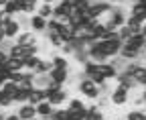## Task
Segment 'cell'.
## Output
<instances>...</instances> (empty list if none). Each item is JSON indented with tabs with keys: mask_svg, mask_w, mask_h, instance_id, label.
Returning <instances> with one entry per match:
<instances>
[{
	"mask_svg": "<svg viewBox=\"0 0 146 120\" xmlns=\"http://www.w3.org/2000/svg\"><path fill=\"white\" fill-rule=\"evenodd\" d=\"M122 45H124L122 41H96L94 45H89L87 55L96 63H106V61H110L112 57H116L120 53Z\"/></svg>",
	"mask_w": 146,
	"mask_h": 120,
	"instance_id": "cell-1",
	"label": "cell"
},
{
	"mask_svg": "<svg viewBox=\"0 0 146 120\" xmlns=\"http://www.w3.org/2000/svg\"><path fill=\"white\" fill-rule=\"evenodd\" d=\"M114 8L112 2H108V0H91V4L87 8V14H89V19H104L106 14H110Z\"/></svg>",
	"mask_w": 146,
	"mask_h": 120,
	"instance_id": "cell-2",
	"label": "cell"
},
{
	"mask_svg": "<svg viewBox=\"0 0 146 120\" xmlns=\"http://www.w3.org/2000/svg\"><path fill=\"white\" fill-rule=\"evenodd\" d=\"M77 90H79V94H81L83 98H87V100H91V102H96V100L102 96L100 85H96L89 77H83V79L77 81Z\"/></svg>",
	"mask_w": 146,
	"mask_h": 120,
	"instance_id": "cell-3",
	"label": "cell"
},
{
	"mask_svg": "<svg viewBox=\"0 0 146 120\" xmlns=\"http://www.w3.org/2000/svg\"><path fill=\"white\" fill-rule=\"evenodd\" d=\"M110 104L116 106V108H124L130 104V92L122 90L120 85H116V88H112V92H110Z\"/></svg>",
	"mask_w": 146,
	"mask_h": 120,
	"instance_id": "cell-4",
	"label": "cell"
},
{
	"mask_svg": "<svg viewBox=\"0 0 146 120\" xmlns=\"http://www.w3.org/2000/svg\"><path fill=\"white\" fill-rule=\"evenodd\" d=\"M65 108L69 110L71 116H75V118H85V114H87V104L81 98H69Z\"/></svg>",
	"mask_w": 146,
	"mask_h": 120,
	"instance_id": "cell-5",
	"label": "cell"
},
{
	"mask_svg": "<svg viewBox=\"0 0 146 120\" xmlns=\"http://www.w3.org/2000/svg\"><path fill=\"white\" fill-rule=\"evenodd\" d=\"M69 98H71V96H69V90L65 88V85H61L59 90H55V92L49 94L47 102H49L53 108H61V104H67V100H69Z\"/></svg>",
	"mask_w": 146,
	"mask_h": 120,
	"instance_id": "cell-6",
	"label": "cell"
},
{
	"mask_svg": "<svg viewBox=\"0 0 146 120\" xmlns=\"http://www.w3.org/2000/svg\"><path fill=\"white\" fill-rule=\"evenodd\" d=\"M16 45H21V47H35V45H39V35H35L33 31H21L18 33V37L14 39Z\"/></svg>",
	"mask_w": 146,
	"mask_h": 120,
	"instance_id": "cell-7",
	"label": "cell"
},
{
	"mask_svg": "<svg viewBox=\"0 0 146 120\" xmlns=\"http://www.w3.org/2000/svg\"><path fill=\"white\" fill-rule=\"evenodd\" d=\"M29 31H33L35 35H45L47 19H43V16H39V14H31L29 16Z\"/></svg>",
	"mask_w": 146,
	"mask_h": 120,
	"instance_id": "cell-8",
	"label": "cell"
},
{
	"mask_svg": "<svg viewBox=\"0 0 146 120\" xmlns=\"http://www.w3.org/2000/svg\"><path fill=\"white\" fill-rule=\"evenodd\" d=\"M130 16L146 23V0H130Z\"/></svg>",
	"mask_w": 146,
	"mask_h": 120,
	"instance_id": "cell-9",
	"label": "cell"
},
{
	"mask_svg": "<svg viewBox=\"0 0 146 120\" xmlns=\"http://www.w3.org/2000/svg\"><path fill=\"white\" fill-rule=\"evenodd\" d=\"M14 4H16V10H18V12L31 16V14L36 12V8H39V4H41V0H14Z\"/></svg>",
	"mask_w": 146,
	"mask_h": 120,
	"instance_id": "cell-10",
	"label": "cell"
},
{
	"mask_svg": "<svg viewBox=\"0 0 146 120\" xmlns=\"http://www.w3.org/2000/svg\"><path fill=\"white\" fill-rule=\"evenodd\" d=\"M69 73H71V67H69V69H59V67H53V69L49 71V77H51L53 83H57V85H67Z\"/></svg>",
	"mask_w": 146,
	"mask_h": 120,
	"instance_id": "cell-11",
	"label": "cell"
},
{
	"mask_svg": "<svg viewBox=\"0 0 146 120\" xmlns=\"http://www.w3.org/2000/svg\"><path fill=\"white\" fill-rule=\"evenodd\" d=\"M2 29H4V37L10 41V39H16L18 37V33L23 31V27L18 25L16 19H8L6 23H2Z\"/></svg>",
	"mask_w": 146,
	"mask_h": 120,
	"instance_id": "cell-12",
	"label": "cell"
},
{
	"mask_svg": "<svg viewBox=\"0 0 146 120\" xmlns=\"http://www.w3.org/2000/svg\"><path fill=\"white\" fill-rule=\"evenodd\" d=\"M98 71L108 79V81H112V79H116V75H118V69L112 65V61H106V63H98Z\"/></svg>",
	"mask_w": 146,
	"mask_h": 120,
	"instance_id": "cell-13",
	"label": "cell"
},
{
	"mask_svg": "<svg viewBox=\"0 0 146 120\" xmlns=\"http://www.w3.org/2000/svg\"><path fill=\"white\" fill-rule=\"evenodd\" d=\"M132 75H134V79H136V83H138V88H146V63L136 61Z\"/></svg>",
	"mask_w": 146,
	"mask_h": 120,
	"instance_id": "cell-14",
	"label": "cell"
},
{
	"mask_svg": "<svg viewBox=\"0 0 146 120\" xmlns=\"http://www.w3.org/2000/svg\"><path fill=\"white\" fill-rule=\"evenodd\" d=\"M16 114L21 120H33V118H36V108L33 104H21L16 108Z\"/></svg>",
	"mask_w": 146,
	"mask_h": 120,
	"instance_id": "cell-15",
	"label": "cell"
},
{
	"mask_svg": "<svg viewBox=\"0 0 146 120\" xmlns=\"http://www.w3.org/2000/svg\"><path fill=\"white\" fill-rule=\"evenodd\" d=\"M51 63H53V67H59V69H69L71 67V63H69V59L65 57V55H61L59 51H55V53H51Z\"/></svg>",
	"mask_w": 146,
	"mask_h": 120,
	"instance_id": "cell-16",
	"label": "cell"
},
{
	"mask_svg": "<svg viewBox=\"0 0 146 120\" xmlns=\"http://www.w3.org/2000/svg\"><path fill=\"white\" fill-rule=\"evenodd\" d=\"M73 6L71 2H55L53 4V16H71Z\"/></svg>",
	"mask_w": 146,
	"mask_h": 120,
	"instance_id": "cell-17",
	"label": "cell"
},
{
	"mask_svg": "<svg viewBox=\"0 0 146 120\" xmlns=\"http://www.w3.org/2000/svg\"><path fill=\"white\" fill-rule=\"evenodd\" d=\"M45 100H47V92H45V90H41V88H33L31 94H29V102H27V104L36 106V104H41V102H45Z\"/></svg>",
	"mask_w": 146,
	"mask_h": 120,
	"instance_id": "cell-18",
	"label": "cell"
},
{
	"mask_svg": "<svg viewBox=\"0 0 146 120\" xmlns=\"http://www.w3.org/2000/svg\"><path fill=\"white\" fill-rule=\"evenodd\" d=\"M144 43H146V37L142 35V33H136V35H132L124 45H126V47H130V49H138V51H142V49H144Z\"/></svg>",
	"mask_w": 146,
	"mask_h": 120,
	"instance_id": "cell-19",
	"label": "cell"
},
{
	"mask_svg": "<svg viewBox=\"0 0 146 120\" xmlns=\"http://www.w3.org/2000/svg\"><path fill=\"white\" fill-rule=\"evenodd\" d=\"M83 120H106V114H104V110L98 108V104L94 102V104L87 106V114H85Z\"/></svg>",
	"mask_w": 146,
	"mask_h": 120,
	"instance_id": "cell-20",
	"label": "cell"
},
{
	"mask_svg": "<svg viewBox=\"0 0 146 120\" xmlns=\"http://www.w3.org/2000/svg\"><path fill=\"white\" fill-rule=\"evenodd\" d=\"M53 69V63H51V59H39V63H36V67H35V75H45V73H49Z\"/></svg>",
	"mask_w": 146,
	"mask_h": 120,
	"instance_id": "cell-21",
	"label": "cell"
},
{
	"mask_svg": "<svg viewBox=\"0 0 146 120\" xmlns=\"http://www.w3.org/2000/svg\"><path fill=\"white\" fill-rule=\"evenodd\" d=\"M33 85H35V88H41V90H47V88H51V85H53V81H51L49 73H45V75H35V77H33Z\"/></svg>",
	"mask_w": 146,
	"mask_h": 120,
	"instance_id": "cell-22",
	"label": "cell"
},
{
	"mask_svg": "<svg viewBox=\"0 0 146 120\" xmlns=\"http://www.w3.org/2000/svg\"><path fill=\"white\" fill-rule=\"evenodd\" d=\"M142 21H138V19H134V16H130L128 14V19H126V27L130 29V33L132 35H136V33H142Z\"/></svg>",
	"mask_w": 146,
	"mask_h": 120,
	"instance_id": "cell-23",
	"label": "cell"
},
{
	"mask_svg": "<svg viewBox=\"0 0 146 120\" xmlns=\"http://www.w3.org/2000/svg\"><path fill=\"white\" fill-rule=\"evenodd\" d=\"M35 108H36V116H39V118H47V116H49V114L55 110V108L49 104L47 100H45V102H41V104H36Z\"/></svg>",
	"mask_w": 146,
	"mask_h": 120,
	"instance_id": "cell-24",
	"label": "cell"
},
{
	"mask_svg": "<svg viewBox=\"0 0 146 120\" xmlns=\"http://www.w3.org/2000/svg\"><path fill=\"white\" fill-rule=\"evenodd\" d=\"M4 67H6L10 73H12V71H23V69H25V61H23V59H14V57H10L8 63H6Z\"/></svg>",
	"mask_w": 146,
	"mask_h": 120,
	"instance_id": "cell-25",
	"label": "cell"
},
{
	"mask_svg": "<svg viewBox=\"0 0 146 120\" xmlns=\"http://www.w3.org/2000/svg\"><path fill=\"white\" fill-rule=\"evenodd\" d=\"M35 14L43 16V19H47V21H49V19H53V4H45V2H41Z\"/></svg>",
	"mask_w": 146,
	"mask_h": 120,
	"instance_id": "cell-26",
	"label": "cell"
},
{
	"mask_svg": "<svg viewBox=\"0 0 146 120\" xmlns=\"http://www.w3.org/2000/svg\"><path fill=\"white\" fill-rule=\"evenodd\" d=\"M8 55H10V57H14V59H23V61H25V47L12 43V45H10V49H8Z\"/></svg>",
	"mask_w": 146,
	"mask_h": 120,
	"instance_id": "cell-27",
	"label": "cell"
},
{
	"mask_svg": "<svg viewBox=\"0 0 146 120\" xmlns=\"http://www.w3.org/2000/svg\"><path fill=\"white\" fill-rule=\"evenodd\" d=\"M126 120H146V112L144 108H134L126 114Z\"/></svg>",
	"mask_w": 146,
	"mask_h": 120,
	"instance_id": "cell-28",
	"label": "cell"
},
{
	"mask_svg": "<svg viewBox=\"0 0 146 120\" xmlns=\"http://www.w3.org/2000/svg\"><path fill=\"white\" fill-rule=\"evenodd\" d=\"M89 4H91V0H71L73 10H77V12H87Z\"/></svg>",
	"mask_w": 146,
	"mask_h": 120,
	"instance_id": "cell-29",
	"label": "cell"
},
{
	"mask_svg": "<svg viewBox=\"0 0 146 120\" xmlns=\"http://www.w3.org/2000/svg\"><path fill=\"white\" fill-rule=\"evenodd\" d=\"M0 90H2L10 100H14V96H16V92H18V88H16V85L12 83V81H6L4 85H2V88H0Z\"/></svg>",
	"mask_w": 146,
	"mask_h": 120,
	"instance_id": "cell-30",
	"label": "cell"
},
{
	"mask_svg": "<svg viewBox=\"0 0 146 120\" xmlns=\"http://www.w3.org/2000/svg\"><path fill=\"white\" fill-rule=\"evenodd\" d=\"M12 106H14V104H12V100H10L2 90H0V110H4V112H6V110H10Z\"/></svg>",
	"mask_w": 146,
	"mask_h": 120,
	"instance_id": "cell-31",
	"label": "cell"
},
{
	"mask_svg": "<svg viewBox=\"0 0 146 120\" xmlns=\"http://www.w3.org/2000/svg\"><path fill=\"white\" fill-rule=\"evenodd\" d=\"M39 59H41V55H31V57H27V59H25V69L35 71V67H36V63H39Z\"/></svg>",
	"mask_w": 146,
	"mask_h": 120,
	"instance_id": "cell-32",
	"label": "cell"
},
{
	"mask_svg": "<svg viewBox=\"0 0 146 120\" xmlns=\"http://www.w3.org/2000/svg\"><path fill=\"white\" fill-rule=\"evenodd\" d=\"M47 43H49L53 49H61V47H63V41H61L59 35H51V37H47Z\"/></svg>",
	"mask_w": 146,
	"mask_h": 120,
	"instance_id": "cell-33",
	"label": "cell"
},
{
	"mask_svg": "<svg viewBox=\"0 0 146 120\" xmlns=\"http://www.w3.org/2000/svg\"><path fill=\"white\" fill-rule=\"evenodd\" d=\"M118 37H120V41H122V43H126L128 39L132 37V33H130V29L124 25V27H120V29H118Z\"/></svg>",
	"mask_w": 146,
	"mask_h": 120,
	"instance_id": "cell-34",
	"label": "cell"
},
{
	"mask_svg": "<svg viewBox=\"0 0 146 120\" xmlns=\"http://www.w3.org/2000/svg\"><path fill=\"white\" fill-rule=\"evenodd\" d=\"M8 79H10V71L6 69V67H0V88H2Z\"/></svg>",
	"mask_w": 146,
	"mask_h": 120,
	"instance_id": "cell-35",
	"label": "cell"
},
{
	"mask_svg": "<svg viewBox=\"0 0 146 120\" xmlns=\"http://www.w3.org/2000/svg\"><path fill=\"white\" fill-rule=\"evenodd\" d=\"M8 59H10V55H8V51H4V49H0V67H4V65L8 63Z\"/></svg>",
	"mask_w": 146,
	"mask_h": 120,
	"instance_id": "cell-36",
	"label": "cell"
},
{
	"mask_svg": "<svg viewBox=\"0 0 146 120\" xmlns=\"http://www.w3.org/2000/svg\"><path fill=\"white\" fill-rule=\"evenodd\" d=\"M4 120H21V118H18V114H16V112H6Z\"/></svg>",
	"mask_w": 146,
	"mask_h": 120,
	"instance_id": "cell-37",
	"label": "cell"
},
{
	"mask_svg": "<svg viewBox=\"0 0 146 120\" xmlns=\"http://www.w3.org/2000/svg\"><path fill=\"white\" fill-rule=\"evenodd\" d=\"M6 41V37H4V29H2V23H0V45H2Z\"/></svg>",
	"mask_w": 146,
	"mask_h": 120,
	"instance_id": "cell-38",
	"label": "cell"
},
{
	"mask_svg": "<svg viewBox=\"0 0 146 120\" xmlns=\"http://www.w3.org/2000/svg\"><path fill=\"white\" fill-rule=\"evenodd\" d=\"M41 2H45V4H55L57 0H41Z\"/></svg>",
	"mask_w": 146,
	"mask_h": 120,
	"instance_id": "cell-39",
	"label": "cell"
},
{
	"mask_svg": "<svg viewBox=\"0 0 146 120\" xmlns=\"http://www.w3.org/2000/svg\"><path fill=\"white\" fill-rule=\"evenodd\" d=\"M6 2H8V0H0V8H4V6H6Z\"/></svg>",
	"mask_w": 146,
	"mask_h": 120,
	"instance_id": "cell-40",
	"label": "cell"
},
{
	"mask_svg": "<svg viewBox=\"0 0 146 120\" xmlns=\"http://www.w3.org/2000/svg\"><path fill=\"white\" fill-rule=\"evenodd\" d=\"M69 120H83V118H75V116H71V118H69Z\"/></svg>",
	"mask_w": 146,
	"mask_h": 120,
	"instance_id": "cell-41",
	"label": "cell"
},
{
	"mask_svg": "<svg viewBox=\"0 0 146 120\" xmlns=\"http://www.w3.org/2000/svg\"><path fill=\"white\" fill-rule=\"evenodd\" d=\"M57 2H71V0H57Z\"/></svg>",
	"mask_w": 146,
	"mask_h": 120,
	"instance_id": "cell-42",
	"label": "cell"
},
{
	"mask_svg": "<svg viewBox=\"0 0 146 120\" xmlns=\"http://www.w3.org/2000/svg\"><path fill=\"white\" fill-rule=\"evenodd\" d=\"M33 120H45V118H39V116H36V118H33Z\"/></svg>",
	"mask_w": 146,
	"mask_h": 120,
	"instance_id": "cell-43",
	"label": "cell"
},
{
	"mask_svg": "<svg viewBox=\"0 0 146 120\" xmlns=\"http://www.w3.org/2000/svg\"><path fill=\"white\" fill-rule=\"evenodd\" d=\"M106 120H114V118H106Z\"/></svg>",
	"mask_w": 146,
	"mask_h": 120,
	"instance_id": "cell-44",
	"label": "cell"
}]
</instances>
